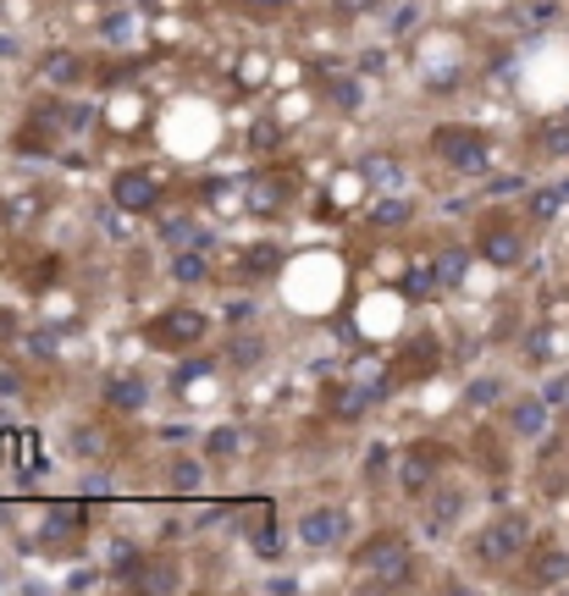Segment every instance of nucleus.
Listing matches in <instances>:
<instances>
[{
    "mask_svg": "<svg viewBox=\"0 0 569 596\" xmlns=\"http://www.w3.org/2000/svg\"><path fill=\"white\" fill-rule=\"evenodd\" d=\"M244 535H249V546H255L260 557H282V524H277L271 513H266L260 524H249Z\"/></svg>",
    "mask_w": 569,
    "mask_h": 596,
    "instance_id": "obj_16",
    "label": "nucleus"
},
{
    "mask_svg": "<svg viewBox=\"0 0 569 596\" xmlns=\"http://www.w3.org/2000/svg\"><path fill=\"white\" fill-rule=\"evenodd\" d=\"M371 403H376V392H371V387H348V392L337 398V414H343V420H354V414H365Z\"/></svg>",
    "mask_w": 569,
    "mask_h": 596,
    "instance_id": "obj_23",
    "label": "nucleus"
},
{
    "mask_svg": "<svg viewBox=\"0 0 569 596\" xmlns=\"http://www.w3.org/2000/svg\"><path fill=\"white\" fill-rule=\"evenodd\" d=\"M111 199H117V210L144 216V210H155V199H161V177H155L150 166H122V172L111 177Z\"/></svg>",
    "mask_w": 569,
    "mask_h": 596,
    "instance_id": "obj_4",
    "label": "nucleus"
},
{
    "mask_svg": "<svg viewBox=\"0 0 569 596\" xmlns=\"http://www.w3.org/2000/svg\"><path fill=\"white\" fill-rule=\"evenodd\" d=\"M343 530H348V519H343L337 508H310V513L299 519V541H304V546H315V552L337 546V541H343Z\"/></svg>",
    "mask_w": 569,
    "mask_h": 596,
    "instance_id": "obj_8",
    "label": "nucleus"
},
{
    "mask_svg": "<svg viewBox=\"0 0 569 596\" xmlns=\"http://www.w3.org/2000/svg\"><path fill=\"white\" fill-rule=\"evenodd\" d=\"M497 392H503V381H492V376H486V381H475V387H470V403H492Z\"/></svg>",
    "mask_w": 569,
    "mask_h": 596,
    "instance_id": "obj_32",
    "label": "nucleus"
},
{
    "mask_svg": "<svg viewBox=\"0 0 569 596\" xmlns=\"http://www.w3.org/2000/svg\"><path fill=\"white\" fill-rule=\"evenodd\" d=\"M481 260L497 266V271H514V266L525 260V238H519L514 227H497V221H492V227L481 232Z\"/></svg>",
    "mask_w": 569,
    "mask_h": 596,
    "instance_id": "obj_7",
    "label": "nucleus"
},
{
    "mask_svg": "<svg viewBox=\"0 0 569 596\" xmlns=\"http://www.w3.org/2000/svg\"><path fill=\"white\" fill-rule=\"evenodd\" d=\"M34 354L51 359V354H56V337H51V332H34Z\"/></svg>",
    "mask_w": 569,
    "mask_h": 596,
    "instance_id": "obj_33",
    "label": "nucleus"
},
{
    "mask_svg": "<svg viewBox=\"0 0 569 596\" xmlns=\"http://www.w3.org/2000/svg\"><path fill=\"white\" fill-rule=\"evenodd\" d=\"M167 480H172V491H183V497H194V491H200V486H205V469H200V464H194V458H178V464H172V475H167Z\"/></svg>",
    "mask_w": 569,
    "mask_h": 596,
    "instance_id": "obj_18",
    "label": "nucleus"
},
{
    "mask_svg": "<svg viewBox=\"0 0 569 596\" xmlns=\"http://www.w3.org/2000/svg\"><path fill=\"white\" fill-rule=\"evenodd\" d=\"M277 260H282V254H277L271 243H255V249H249V260H244V271H255V277H266V271H277Z\"/></svg>",
    "mask_w": 569,
    "mask_h": 596,
    "instance_id": "obj_26",
    "label": "nucleus"
},
{
    "mask_svg": "<svg viewBox=\"0 0 569 596\" xmlns=\"http://www.w3.org/2000/svg\"><path fill=\"white\" fill-rule=\"evenodd\" d=\"M359 172H365V183H382V188H387V183H398V161H393V155H371Z\"/></svg>",
    "mask_w": 569,
    "mask_h": 596,
    "instance_id": "obj_22",
    "label": "nucleus"
},
{
    "mask_svg": "<svg viewBox=\"0 0 569 596\" xmlns=\"http://www.w3.org/2000/svg\"><path fill=\"white\" fill-rule=\"evenodd\" d=\"M78 73H84V67H78V56H67V51L45 62V78H51V84H73Z\"/></svg>",
    "mask_w": 569,
    "mask_h": 596,
    "instance_id": "obj_25",
    "label": "nucleus"
},
{
    "mask_svg": "<svg viewBox=\"0 0 569 596\" xmlns=\"http://www.w3.org/2000/svg\"><path fill=\"white\" fill-rule=\"evenodd\" d=\"M409 216H415V205H409V199H398V194H393V199H376V205L365 210V221H371V227H404Z\"/></svg>",
    "mask_w": 569,
    "mask_h": 596,
    "instance_id": "obj_15",
    "label": "nucleus"
},
{
    "mask_svg": "<svg viewBox=\"0 0 569 596\" xmlns=\"http://www.w3.org/2000/svg\"><path fill=\"white\" fill-rule=\"evenodd\" d=\"M18 387H23V381H18L12 370H0V398H18Z\"/></svg>",
    "mask_w": 569,
    "mask_h": 596,
    "instance_id": "obj_35",
    "label": "nucleus"
},
{
    "mask_svg": "<svg viewBox=\"0 0 569 596\" xmlns=\"http://www.w3.org/2000/svg\"><path fill=\"white\" fill-rule=\"evenodd\" d=\"M525 541H530V519L503 513V519H492V524L475 535V557H481V563H514V557L525 552Z\"/></svg>",
    "mask_w": 569,
    "mask_h": 596,
    "instance_id": "obj_3",
    "label": "nucleus"
},
{
    "mask_svg": "<svg viewBox=\"0 0 569 596\" xmlns=\"http://www.w3.org/2000/svg\"><path fill=\"white\" fill-rule=\"evenodd\" d=\"M172 277H178V282H205V277H211V266H205V254H200V249H183V254L172 260Z\"/></svg>",
    "mask_w": 569,
    "mask_h": 596,
    "instance_id": "obj_19",
    "label": "nucleus"
},
{
    "mask_svg": "<svg viewBox=\"0 0 569 596\" xmlns=\"http://www.w3.org/2000/svg\"><path fill=\"white\" fill-rule=\"evenodd\" d=\"M337 7H343V12H359V7H371V0H337Z\"/></svg>",
    "mask_w": 569,
    "mask_h": 596,
    "instance_id": "obj_37",
    "label": "nucleus"
},
{
    "mask_svg": "<svg viewBox=\"0 0 569 596\" xmlns=\"http://www.w3.org/2000/svg\"><path fill=\"white\" fill-rule=\"evenodd\" d=\"M111 568H117L122 579H133V574L144 568V557H139V546H133V541H117V546H111Z\"/></svg>",
    "mask_w": 569,
    "mask_h": 596,
    "instance_id": "obj_21",
    "label": "nucleus"
},
{
    "mask_svg": "<svg viewBox=\"0 0 569 596\" xmlns=\"http://www.w3.org/2000/svg\"><path fill=\"white\" fill-rule=\"evenodd\" d=\"M205 447H211V458H233V453H238V431H233V425H222V431H211V442H205Z\"/></svg>",
    "mask_w": 569,
    "mask_h": 596,
    "instance_id": "obj_27",
    "label": "nucleus"
},
{
    "mask_svg": "<svg viewBox=\"0 0 569 596\" xmlns=\"http://www.w3.org/2000/svg\"><path fill=\"white\" fill-rule=\"evenodd\" d=\"M128 585H139V590H172V585H178V574H172V568H167V563H155V568H150V574H144V568H139V574H133V579H128Z\"/></svg>",
    "mask_w": 569,
    "mask_h": 596,
    "instance_id": "obj_24",
    "label": "nucleus"
},
{
    "mask_svg": "<svg viewBox=\"0 0 569 596\" xmlns=\"http://www.w3.org/2000/svg\"><path fill=\"white\" fill-rule=\"evenodd\" d=\"M106 403H111L117 414H139V409L150 403L144 376H111V381H106Z\"/></svg>",
    "mask_w": 569,
    "mask_h": 596,
    "instance_id": "obj_10",
    "label": "nucleus"
},
{
    "mask_svg": "<svg viewBox=\"0 0 569 596\" xmlns=\"http://www.w3.org/2000/svg\"><path fill=\"white\" fill-rule=\"evenodd\" d=\"M563 579H569V552H563V546H536V552H530V585L552 590V585H563Z\"/></svg>",
    "mask_w": 569,
    "mask_h": 596,
    "instance_id": "obj_9",
    "label": "nucleus"
},
{
    "mask_svg": "<svg viewBox=\"0 0 569 596\" xmlns=\"http://www.w3.org/2000/svg\"><path fill=\"white\" fill-rule=\"evenodd\" d=\"M547 150H552V155L569 150V128H552V133H547Z\"/></svg>",
    "mask_w": 569,
    "mask_h": 596,
    "instance_id": "obj_34",
    "label": "nucleus"
},
{
    "mask_svg": "<svg viewBox=\"0 0 569 596\" xmlns=\"http://www.w3.org/2000/svg\"><path fill=\"white\" fill-rule=\"evenodd\" d=\"M431 469H437V453H431V447H415V453L398 458V486H404L409 497H420V491L431 486Z\"/></svg>",
    "mask_w": 569,
    "mask_h": 596,
    "instance_id": "obj_11",
    "label": "nucleus"
},
{
    "mask_svg": "<svg viewBox=\"0 0 569 596\" xmlns=\"http://www.w3.org/2000/svg\"><path fill=\"white\" fill-rule=\"evenodd\" d=\"M563 409H569V398H563Z\"/></svg>",
    "mask_w": 569,
    "mask_h": 596,
    "instance_id": "obj_38",
    "label": "nucleus"
},
{
    "mask_svg": "<svg viewBox=\"0 0 569 596\" xmlns=\"http://www.w3.org/2000/svg\"><path fill=\"white\" fill-rule=\"evenodd\" d=\"M547 398H525V403H514V436H541L547 431Z\"/></svg>",
    "mask_w": 569,
    "mask_h": 596,
    "instance_id": "obj_13",
    "label": "nucleus"
},
{
    "mask_svg": "<svg viewBox=\"0 0 569 596\" xmlns=\"http://www.w3.org/2000/svg\"><path fill=\"white\" fill-rule=\"evenodd\" d=\"M442 282H437V260H409V271L398 277V293L409 299V304H420V299H431Z\"/></svg>",
    "mask_w": 569,
    "mask_h": 596,
    "instance_id": "obj_12",
    "label": "nucleus"
},
{
    "mask_svg": "<svg viewBox=\"0 0 569 596\" xmlns=\"http://www.w3.org/2000/svg\"><path fill=\"white\" fill-rule=\"evenodd\" d=\"M244 210H249V216H260V221L282 216V210H288V183H282L277 172H255V177H249V188H244Z\"/></svg>",
    "mask_w": 569,
    "mask_h": 596,
    "instance_id": "obj_6",
    "label": "nucleus"
},
{
    "mask_svg": "<svg viewBox=\"0 0 569 596\" xmlns=\"http://www.w3.org/2000/svg\"><path fill=\"white\" fill-rule=\"evenodd\" d=\"M431 150L442 155V166H453L459 177H481L486 172V161H492V150H486V139L475 133V128H437L431 133Z\"/></svg>",
    "mask_w": 569,
    "mask_h": 596,
    "instance_id": "obj_2",
    "label": "nucleus"
},
{
    "mask_svg": "<svg viewBox=\"0 0 569 596\" xmlns=\"http://www.w3.org/2000/svg\"><path fill=\"white\" fill-rule=\"evenodd\" d=\"M459 513H464V491H459V486H442V491L431 497V513H426V524H431V530H448Z\"/></svg>",
    "mask_w": 569,
    "mask_h": 596,
    "instance_id": "obj_14",
    "label": "nucleus"
},
{
    "mask_svg": "<svg viewBox=\"0 0 569 596\" xmlns=\"http://www.w3.org/2000/svg\"><path fill=\"white\" fill-rule=\"evenodd\" d=\"M464 271H470V254H464V249H442V254H437V282H442V288H459Z\"/></svg>",
    "mask_w": 569,
    "mask_h": 596,
    "instance_id": "obj_17",
    "label": "nucleus"
},
{
    "mask_svg": "<svg viewBox=\"0 0 569 596\" xmlns=\"http://www.w3.org/2000/svg\"><path fill=\"white\" fill-rule=\"evenodd\" d=\"M249 144H255V150H271V144H282V128H277V122H255Z\"/></svg>",
    "mask_w": 569,
    "mask_h": 596,
    "instance_id": "obj_28",
    "label": "nucleus"
},
{
    "mask_svg": "<svg viewBox=\"0 0 569 596\" xmlns=\"http://www.w3.org/2000/svg\"><path fill=\"white\" fill-rule=\"evenodd\" d=\"M78 519H84V502H56L51 508V524H62V530H73Z\"/></svg>",
    "mask_w": 569,
    "mask_h": 596,
    "instance_id": "obj_29",
    "label": "nucleus"
},
{
    "mask_svg": "<svg viewBox=\"0 0 569 596\" xmlns=\"http://www.w3.org/2000/svg\"><path fill=\"white\" fill-rule=\"evenodd\" d=\"M354 579H359L365 590H398V585H409V579H415V546H409L404 535H393V530L371 535V541L354 552Z\"/></svg>",
    "mask_w": 569,
    "mask_h": 596,
    "instance_id": "obj_1",
    "label": "nucleus"
},
{
    "mask_svg": "<svg viewBox=\"0 0 569 596\" xmlns=\"http://www.w3.org/2000/svg\"><path fill=\"white\" fill-rule=\"evenodd\" d=\"M255 359H260V343L255 337H238L233 343V365H255Z\"/></svg>",
    "mask_w": 569,
    "mask_h": 596,
    "instance_id": "obj_30",
    "label": "nucleus"
},
{
    "mask_svg": "<svg viewBox=\"0 0 569 596\" xmlns=\"http://www.w3.org/2000/svg\"><path fill=\"white\" fill-rule=\"evenodd\" d=\"M552 210H558V194H536V199H530V216H536V221H552Z\"/></svg>",
    "mask_w": 569,
    "mask_h": 596,
    "instance_id": "obj_31",
    "label": "nucleus"
},
{
    "mask_svg": "<svg viewBox=\"0 0 569 596\" xmlns=\"http://www.w3.org/2000/svg\"><path fill=\"white\" fill-rule=\"evenodd\" d=\"M552 354H558V332H552V326L525 332V359H552Z\"/></svg>",
    "mask_w": 569,
    "mask_h": 596,
    "instance_id": "obj_20",
    "label": "nucleus"
},
{
    "mask_svg": "<svg viewBox=\"0 0 569 596\" xmlns=\"http://www.w3.org/2000/svg\"><path fill=\"white\" fill-rule=\"evenodd\" d=\"M244 7H260V12H277V7H288V0H244Z\"/></svg>",
    "mask_w": 569,
    "mask_h": 596,
    "instance_id": "obj_36",
    "label": "nucleus"
},
{
    "mask_svg": "<svg viewBox=\"0 0 569 596\" xmlns=\"http://www.w3.org/2000/svg\"><path fill=\"white\" fill-rule=\"evenodd\" d=\"M205 332H211V321H205L200 310L178 304V310H167V315L150 326V343H161V348H189V343H200Z\"/></svg>",
    "mask_w": 569,
    "mask_h": 596,
    "instance_id": "obj_5",
    "label": "nucleus"
}]
</instances>
